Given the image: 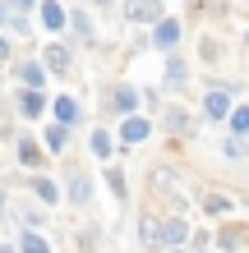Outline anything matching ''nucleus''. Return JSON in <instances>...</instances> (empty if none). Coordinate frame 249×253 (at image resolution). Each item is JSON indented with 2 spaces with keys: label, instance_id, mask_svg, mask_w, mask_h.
Instances as JSON below:
<instances>
[{
  "label": "nucleus",
  "instance_id": "1",
  "mask_svg": "<svg viewBox=\"0 0 249 253\" xmlns=\"http://www.w3.org/2000/svg\"><path fill=\"white\" fill-rule=\"evenodd\" d=\"M55 180H60V193H65V207H69V212H88V207L97 203V170H93V161H83L74 152L60 157Z\"/></svg>",
  "mask_w": 249,
  "mask_h": 253
},
{
  "label": "nucleus",
  "instance_id": "2",
  "mask_svg": "<svg viewBox=\"0 0 249 253\" xmlns=\"http://www.w3.org/2000/svg\"><path fill=\"white\" fill-rule=\"evenodd\" d=\"M97 111H101V120H106V125L125 120V115H139V111H143V101H139V83H134V79H111V83H101V92H97Z\"/></svg>",
  "mask_w": 249,
  "mask_h": 253
},
{
  "label": "nucleus",
  "instance_id": "3",
  "mask_svg": "<svg viewBox=\"0 0 249 253\" xmlns=\"http://www.w3.org/2000/svg\"><path fill=\"white\" fill-rule=\"evenodd\" d=\"M236 101H240V83H231V79L208 83L203 97H199V125L203 129H226V115H231Z\"/></svg>",
  "mask_w": 249,
  "mask_h": 253
},
{
  "label": "nucleus",
  "instance_id": "4",
  "mask_svg": "<svg viewBox=\"0 0 249 253\" xmlns=\"http://www.w3.org/2000/svg\"><path fill=\"white\" fill-rule=\"evenodd\" d=\"M194 216H203L208 226H217V221H231V216H245V198L240 193H231V189H199L194 193Z\"/></svg>",
  "mask_w": 249,
  "mask_h": 253
},
{
  "label": "nucleus",
  "instance_id": "5",
  "mask_svg": "<svg viewBox=\"0 0 249 253\" xmlns=\"http://www.w3.org/2000/svg\"><path fill=\"white\" fill-rule=\"evenodd\" d=\"M157 133H166V143H194L199 133H203V125H199V111H189L185 101L166 97L162 115H157Z\"/></svg>",
  "mask_w": 249,
  "mask_h": 253
},
{
  "label": "nucleus",
  "instance_id": "6",
  "mask_svg": "<svg viewBox=\"0 0 249 253\" xmlns=\"http://www.w3.org/2000/svg\"><path fill=\"white\" fill-rule=\"evenodd\" d=\"M47 106H51V92H37V87H9V115L23 129H37L42 120H47Z\"/></svg>",
  "mask_w": 249,
  "mask_h": 253
},
{
  "label": "nucleus",
  "instance_id": "7",
  "mask_svg": "<svg viewBox=\"0 0 249 253\" xmlns=\"http://www.w3.org/2000/svg\"><path fill=\"white\" fill-rule=\"evenodd\" d=\"M19 189H23V198H33L42 203L47 212H55V207L65 203V193H60V180H55V170H19Z\"/></svg>",
  "mask_w": 249,
  "mask_h": 253
},
{
  "label": "nucleus",
  "instance_id": "8",
  "mask_svg": "<svg viewBox=\"0 0 249 253\" xmlns=\"http://www.w3.org/2000/svg\"><path fill=\"white\" fill-rule=\"evenodd\" d=\"M47 120L65 125V129H74V133H83L88 125H93V120H88V106H83V97H74V92H60V87H51Z\"/></svg>",
  "mask_w": 249,
  "mask_h": 253
},
{
  "label": "nucleus",
  "instance_id": "9",
  "mask_svg": "<svg viewBox=\"0 0 249 253\" xmlns=\"http://www.w3.org/2000/svg\"><path fill=\"white\" fill-rule=\"evenodd\" d=\"M115 129V143H120V152L129 157V152H134V147H148L152 138H157V120H152V115H125V120H115L111 125Z\"/></svg>",
  "mask_w": 249,
  "mask_h": 253
},
{
  "label": "nucleus",
  "instance_id": "10",
  "mask_svg": "<svg viewBox=\"0 0 249 253\" xmlns=\"http://www.w3.org/2000/svg\"><path fill=\"white\" fill-rule=\"evenodd\" d=\"M88 133V161L93 166H111V161H125V152H120V143H115V129L106 125V120H97V125H88L83 129Z\"/></svg>",
  "mask_w": 249,
  "mask_h": 253
},
{
  "label": "nucleus",
  "instance_id": "11",
  "mask_svg": "<svg viewBox=\"0 0 249 253\" xmlns=\"http://www.w3.org/2000/svg\"><path fill=\"white\" fill-rule=\"evenodd\" d=\"M9 157H14V166H19L23 175H28V170H51V166H55V161L47 157V147H42V138H37L33 129H19V138H14Z\"/></svg>",
  "mask_w": 249,
  "mask_h": 253
},
{
  "label": "nucleus",
  "instance_id": "12",
  "mask_svg": "<svg viewBox=\"0 0 249 253\" xmlns=\"http://www.w3.org/2000/svg\"><path fill=\"white\" fill-rule=\"evenodd\" d=\"M37 60L47 65V74H51V83H60V79H69V74L79 69V55H74V46H69L65 37H51L47 46L37 51Z\"/></svg>",
  "mask_w": 249,
  "mask_h": 253
},
{
  "label": "nucleus",
  "instance_id": "13",
  "mask_svg": "<svg viewBox=\"0 0 249 253\" xmlns=\"http://www.w3.org/2000/svg\"><path fill=\"white\" fill-rule=\"evenodd\" d=\"M194 221L199 216H189V212H162V221H157V244H162V253L185 249L189 235H194Z\"/></svg>",
  "mask_w": 249,
  "mask_h": 253
},
{
  "label": "nucleus",
  "instance_id": "14",
  "mask_svg": "<svg viewBox=\"0 0 249 253\" xmlns=\"http://www.w3.org/2000/svg\"><path fill=\"white\" fill-rule=\"evenodd\" d=\"M9 83L14 87H37V92H51V74L37 55H14L9 65Z\"/></svg>",
  "mask_w": 249,
  "mask_h": 253
},
{
  "label": "nucleus",
  "instance_id": "15",
  "mask_svg": "<svg viewBox=\"0 0 249 253\" xmlns=\"http://www.w3.org/2000/svg\"><path fill=\"white\" fill-rule=\"evenodd\" d=\"M212 249L217 253H249V221H240V216L217 221L212 226Z\"/></svg>",
  "mask_w": 249,
  "mask_h": 253
},
{
  "label": "nucleus",
  "instance_id": "16",
  "mask_svg": "<svg viewBox=\"0 0 249 253\" xmlns=\"http://www.w3.org/2000/svg\"><path fill=\"white\" fill-rule=\"evenodd\" d=\"M148 42L152 51H162V55H171V51H180V42H185V23L175 19V14H162V19H157L152 28H148Z\"/></svg>",
  "mask_w": 249,
  "mask_h": 253
},
{
  "label": "nucleus",
  "instance_id": "17",
  "mask_svg": "<svg viewBox=\"0 0 249 253\" xmlns=\"http://www.w3.org/2000/svg\"><path fill=\"white\" fill-rule=\"evenodd\" d=\"M162 92H171V97H185L189 92V55L185 51H171V55H162Z\"/></svg>",
  "mask_w": 249,
  "mask_h": 253
},
{
  "label": "nucleus",
  "instance_id": "18",
  "mask_svg": "<svg viewBox=\"0 0 249 253\" xmlns=\"http://www.w3.org/2000/svg\"><path fill=\"white\" fill-rule=\"evenodd\" d=\"M33 133L42 138V147H47V157H51V161H60V157H69V152H74V138H79L74 129H65V125H55V120H42V125H37Z\"/></svg>",
  "mask_w": 249,
  "mask_h": 253
},
{
  "label": "nucleus",
  "instance_id": "19",
  "mask_svg": "<svg viewBox=\"0 0 249 253\" xmlns=\"http://www.w3.org/2000/svg\"><path fill=\"white\" fill-rule=\"evenodd\" d=\"M185 180H180V170L166 166V161H157V166H148V203H162L171 198V193H180Z\"/></svg>",
  "mask_w": 249,
  "mask_h": 253
},
{
  "label": "nucleus",
  "instance_id": "20",
  "mask_svg": "<svg viewBox=\"0 0 249 253\" xmlns=\"http://www.w3.org/2000/svg\"><path fill=\"white\" fill-rule=\"evenodd\" d=\"M97 170H101V189L111 193L115 212H129V170H125V161H111V166H97Z\"/></svg>",
  "mask_w": 249,
  "mask_h": 253
},
{
  "label": "nucleus",
  "instance_id": "21",
  "mask_svg": "<svg viewBox=\"0 0 249 253\" xmlns=\"http://www.w3.org/2000/svg\"><path fill=\"white\" fill-rule=\"evenodd\" d=\"M37 28H42V33H47V37H65L69 33V9L60 5V0H37Z\"/></svg>",
  "mask_w": 249,
  "mask_h": 253
},
{
  "label": "nucleus",
  "instance_id": "22",
  "mask_svg": "<svg viewBox=\"0 0 249 253\" xmlns=\"http://www.w3.org/2000/svg\"><path fill=\"white\" fill-rule=\"evenodd\" d=\"M157 221H162V207L157 203H143L139 216H134V235H139V244L148 253H162V244H157Z\"/></svg>",
  "mask_w": 249,
  "mask_h": 253
},
{
  "label": "nucleus",
  "instance_id": "23",
  "mask_svg": "<svg viewBox=\"0 0 249 253\" xmlns=\"http://www.w3.org/2000/svg\"><path fill=\"white\" fill-rule=\"evenodd\" d=\"M166 14V0H125V23L134 28H152Z\"/></svg>",
  "mask_w": 249,
  "mask_h": 253
},
{
  "label": "nucleus",
  "instance_id": "24",
  "mask_svg": "<svg viewBox=\"0 0 249 253\" xmlns=\"http://www.w3.org/2000/svg\"><path fill=\"white\" fill-rule=\"evenodd\" d=\"M69 46H97V23L88 9H69Z\"/></svg>",
  "mask_w": 249,
  "mask_h": 253
},
{
  "label": "nucleus",
  "instance_id": "25",
  "mask_svg": "<svg viewBox=\"0 0 249 253\" xmlns=\"http://www.w3.org/2000/svg\"><path fill=\"white\" fill-rule=\"evenodd\" d=\"M14 249L19 253H60L47 230H14Z\"/></svg>",
  "mask_w": 249,
  "mask_h": 253
},
{
  "label": "nucleus",
  "instance_id": "26",
  "mask_svg": "<svg viewBox=\"0 0 249 253\" xmlns=\"http://www.w3.org/2000/svg\"><path fill=\"white\" fill-rule=\"evenodd\" d=\"M217 152H222V161H231V166H249V138H236V133H222Z\"/></svg>",
  "mask_w": 249,
  "mask_h": 253
},
{
  "label": "nucleus",
  "instance_id": "27",
  "mask_svg": "<svg viewBox=\"0 0 249 253\" xmlns=\"http://www.w3.org/2000/svg\"><path fill=\"white\" fill-rule=\"evenodd\" d=\"M222 133H236V138H249V101H236L226 115V129Z\"/></svg>",
  "mask_w": 249,
  "mask_h": 253
},
{
  "label": "nucleus",
  "instance_id": "28",
  "mask_svg": "<svg viewBox=\"0 0 249 253\" xmlns=\"http://www.w3.org/2000/svg\"><path fill=\"white\" fill-rule=\"evenodd\" d=\"M139 101H143V115H162V106H166V92L162 87H152V83H139Z\"/></svg>",
  "mask_w": 249,
  "mask_h": 253
},
{
  "label": "nucleus",
  "instance_id": "29",
  "mask_svg": "<svg viewBox=\"0 0 249 253\" xmlns=\"http://www.w3.org/2000/svg\"><path fill=\"white\" fill-rule=\"evenodd\" d=\"M199 60H203V65H222V42L203 33V37H199Z\"/></svg>",
  "mask_w": 249,
  "mask_h": 253
},
{
  "label": "nucleus",
  "instance_id": "30",
  "mask_svg": "<svg viewBox=\"0 0 249 253\" xmlns=\"http://www.w3.org/2000/svg\"><path fill=\"white\" fill-rule=\"evenodd\" d=\"M97 244H101V226L88 221V226L79 230V253H97Z\"/></svg>",
  "mask_w": 249,
  "mask_h": 253
},
{
  "label": "nucleus",
  "instance_id": "31",
  "mask_svg": "<svg viewBox=\"0 0 249 253\" xmlns=\"http://www.w3.org/2000/svg\"><path fill=\"white\" fill-rule=\"evenodd\" d=\"M189 249H212V226L194 221V235H189Z\"/></svg>",
  "mask_w": 249,
  "mask_h": 253
},
{
  "label": "nucleus",
  "instance_id": "32",
  "mask_svg": "<svg viewBox=\"0 0 249 253\" xmlns=\"http://www.w3.org/2000/svg\"><path fill=\"white\" fill-rule=\"evenodd\" d=\"M14 55H19V42H9L5 33H0V69H9V65H14Z\"/></svg>",
  "mask_w": 249,
  "mask_h": 253
},
{
  "label": "nucleus",
  "instance_id": "33",
  "mask_svg": "<svg viewBox=\"0 0 249 253\" xmlns=\"http://www.w3.org/2000/svg\"><path fill=\"white\" fill-rule=\"evenodd\" d=\"M5 5H9V9H23V14H33V9H37V0H5Z\"/></svg>",
  "mask_w": 249,
  "mask_h": 253
},
{
  "label": "nucleus",
  "instance_id": "34",
  "mask_svg": "<svg viewBox=\"0 0 249 253\" xmlns=\"http://www.w3.org/2000/svg\"><path fill=\"white\" fill-rule=\"evenodd\" d=\"M9 216V193H5V184H0V221Z\"/></svg>",
  "mask_w": 249,
  "mask_h": 253
},
{
  "label": "nucleus",
  "instance_id": "35",
  "mask_svg": "<svg viewBox=\"0 0 249 253\" xmlns=\"http://www.w3.org/2000/svg\"><path fill=\"white\" fill-rule=\"evenodd\" d=\"M166 253H217V249H189L185 244V249H166Z\"/></svg>",
  "mask_w": 249,
  "mask_h": 253
},
{
  "label": "nucleus",
  "instance_id": "36",
  "mask_svg": "<svg viewBox=\"0 0 249 253\" xmlns=\"http://www.w3.org/2000/svg\"><path fill=\"white\" fill-rule=\"evenodd\" d=\"M0 253H19V249H14V235H9V240H0Z\"/></svg>",
  "mask_w": 249,
  "mask_h": 253
},
{
  "label": "nucleus",
  "instance_id": "37",
  "mask_svg": "<svg viewBox=\"0 0 249 253\" xmlns=\"http://www.w3.org/2000/svg\"><path fill=\"white\" fill-rule=\"evenodd\" d=\"M240 51L249 55V28H245V33H240Z\"/></svg>",
  "mask_w": 249,
  "mask_h": 253
},
{
  "label": "nucleus",
  "instance_id": "38",
  "mask_svg": "<svg viewBox=\"0 0 249 253\" xmlns=\"http://www.w3.org/2000/svg\"><path fill=\"white\" fill-rule=\"evenodd\" d=\"M5 14H9V5H5V0H0V23H5Z\"/></svg>",
  "mask_w": 249,
  "mask_h": 253
},
{
  "label": "nucleus",
  "instance_id": "39",
  "mask_svg": "<svg viewBox=\"0 0 249 253\" xmlns=\"http://www.w3.org/2000/svg\"><path fill=\"white\" fill-rule=\"evenodd\" d=\"M245 101H249V97H245Z\"/></svg>",
  "mask_w": 249,
  "mask_h": 253
},
{
  "label": "nucleus",
  "instance_id": "40",
  "mask_svg": "<svg viewBox=\"0 0 249 253\" xmlns=\"http://www.w3.org/2000/svg\"><path fill=\"white\" fill-rule=\"evenodd\" d=\"M245 74H249V69H245Z\"/></svg>",
  "mask_w": 249,
  "mask_h": 253
}]
</instances>
